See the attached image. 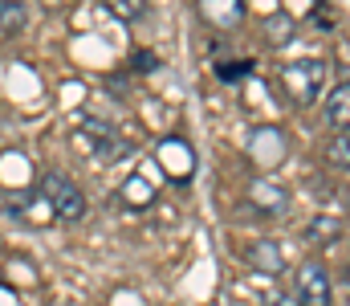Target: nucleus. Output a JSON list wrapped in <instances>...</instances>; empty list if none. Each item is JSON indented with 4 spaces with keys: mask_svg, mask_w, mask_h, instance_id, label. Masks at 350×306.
<instances>
[{
    "mask_svg": "<svg viewBox=\"0 0 350 306\" xmlns=\"http://www.w3.org/2000/svg\"><path fill=\"white\" fill-rule=\"evenodd\" d=\"M249 70H253V62H220V66H216V74H220L224 82H237V78L249 74Z\"/></svg>",
    "mask_w": 350,
    "mask_h": 306,
    "instance_id": "14",
    "label": "nucleus"
},
{
    "mask_svg": "<svg viewBox=\"0 0 350 306\" xmlns=\"http://www.w3.org/2000/svg\"><path fill=\"white\" fill-rule=\"evenodd\" d=\"M49 208H53V220H82L86 216V192L70 180V176H62V172H49L45 180H41V188H37Z\"/></svg>",
    "mask_w": 350,
    "mask_h": 306,
    "instance_id": "1",
    "label": "nucleus"
},
{
    "mask_svg": "<svg viewBox=\"0 0 350 306\" xmlns=\"http://www.w3.org/2000/svg\"><path fill=\"white\" fill-rule=\"evenodd\" d=\"M200 12L212 29H237L245 16V0H200Z\"/></svg>",
    "mask_w": 350,
    "mask_h": 306,
    "instance_id": "5",
    "label": "nucleus"
},
{
    "mask_svg": "<svg viewBox=\"0 0 350 306\" xmlns=\"http://www.w3.org/2000/svg\"><path fill=\"white\" fill-rule=\"evenodd\" d=\"M301 237H306L310 245H334V241L342 237V220H338V216H314Z\"/></svg>",
    "mask_w": 350,
    "mask_h": 306,
    "instance_id": "8",
    "label": "nucleus"
},
{
    "mask_svg": "<svg viewBox=\"0 0 350 306\" xmlns=\"http://www.w3.org/2000/svg\"><path fill=\"white\" fill-rule=\"evenodd\" d=\"M245 257H249V266H253L257 274H269V278H277V274L285 270V253L277 249V241H253Z\"/></svg>",
    "mask_w": 350,
    "mask_h": 306,
    "instance_id": "6",
    "label": "nucleus"
},
{
    "mask_svg": "<svg viewBox=\"0 0 350 306\" xmlns=\"http://www.w3.org/2000/svg\"><path fill=\"white\" fill-rule=\"evenodd\" d=\"M135 66H139V70H155L159 58H155V53H135Z\"/></svg>",
    "mask_w": 350,
    "mask_h": 306,
    "instance_id": "15",
    "label": "nucleus"
},
{
    "mask_svg": "<svg viewBox=\"0 0 350 306\" xmlns=\"http://www.w3.org/2000/svg\"><path fill=\"white\" fill-rule=\"evenodd\" d=\"M347 118H350V86L347 82H338L334 90H330V99H326V123L330 127H347Z\"/></svg>",
    "mask_w": 350,
    "mask_h": 306,
    "instance_id": "10",
    "label": "nucleus"
},
{
    "mask_svg": "<svg viewBox=\"0 0 350 306\" xmlns=\"http://www.w3.org/2000/svg\"><path fill=\"white\" fill-rule=\"evenodd\" d=\"M118 21H139L143 12H147V0H102Z\"/></svg>",
    "mask_w": 350,
    "mask_h": 306,
    "instance_id": "13",
    "label": "nucleus"
},
{
    "mask_svg": "<svg viewBox=\"0 0 350 306\" xmlns=\"http://www.w3.org/2000/svg\"><path fill=\"white\" fill-rule=\"evenodd\" d=\"M122 196H126L131 204H151L155 201V188H151L143 176H131V180L122 184Z\"/></svg>",
    "mask_w": 350,
    "mask_h": 306,
    "instance_id": "12",
    "label": "nucleus"
},
{
    "mask_svg": "<svg viewBox=\"0 0 350 306\" xmlns=\"http://www.w3.org/2000/svg\"><path fill=\"white\" fill-rule=\"evenodd\" d=\"M322 82H326V62H318V58L285 66V90H289V99L297 102V106H310V102L318 99Z\"/></svg>",
    "mask_w": 350,
    "mask_h": 306,
    "instance_id": "2",
    "label": "nucleus"
},
{
    "mask_svg": "<svg viewBox=\"0 0 350 306\" xmlns=\"http://www.w3.org/2000/svg\"><path fill=\"white\" fill-rule=\"evenodd\" d=\"M25 21H29V12H25L21 0H0V41L16 37L25 29Z\"/></svg>",
    "mask_w": 350,
    "mask_h": 306,
    "instance_id": "9",
    "label": "nucleus"
},
{
    "mask_svg": "<svg viewBox=\"0 0 350 306\" xmlns=\"http://www.w3.org/2000/svg\"><path fill=\"white\" fill-rule=\"evenodd\" d=\"M293 290H297V303L301 306H334L330 274H326L318 262H306V266L293 274Z\"/></svg>",
    "mask_w": 350,
    "mask_h": 306,
    "instance_id": "3",
    "label": "nucleus"
},
{
    "mask_svg": "<svg viewBox=\"0 0 350 306\" xmlns=\"http://www.w3.org/2000/svg\"><path fill=\"white\" fill-rule=\"evenodd\" d=\"M347 131H338V135H334V139H330V143H326V160H330V164H334V168H338V172H347L350 168V151H347Z\"/></svg>",
    "mask_w": 350,
    "mask_h": 306,
    "instance_id": "11",
    "label": "nucleus"
},
{
    "mask_svg": "<svg viewBox=\"0 0 350 306\" xmlns=\"http://www.w3.org/2000/svg\"><path fill=\"white\" fill-rule=\"evenodd\" d=\"M90 147H94V155H98V160H106V164H110V160H118V155L126 151V143H122L110 127H102V123H90Z\"/></svg>",
    "mask_w": 350,
    "mask_h": 306,
    "instance_id": "7",
    "label": "nucleus"
},
{
    "mask_svg": "<svg viewBox=\"0 0 350 306\" xmlns=\"http://www.w3.org/2000/svg\"><path fill=\"white\" fill-rule=\"evenodd\" d=\"M249 204H253L257 212H265V216H285V212H289V192H285L281 184L257 176V180H249Z\"/></svg>",
    "mask_w": 350,
    "mask_h": 306,
    "instance_id": "4",
    "label": "nucleus"
}]
</instances>
